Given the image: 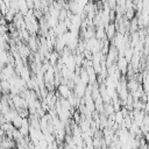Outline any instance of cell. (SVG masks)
Returning a JSON list of instances; mask_svg holds the SVG:
<instances>
[{"label": "cell", "mask_w": 149, "mask_h": 149, "mask_svg": "<svg viewBox=\"0 0 149 149\" xmlns=\"http://www.w3.org/2000/svg\"><path fill=\"white\" fill-rule=\"evenodd\" d=\"M1 17H2V14H1V13H0V19H1Z\"/></svg>", "instance_id": "4"}, {"label": "cell", "mask_w": 149, "mask_h": 149, "mask_svg": "<svg viewBox=\"0 0 149 149\" xmlns=\"http://www.w3.org/2000/svg\"><path fill=\"white\" fill-rule=\"evenodd\" d=\"M105 33H106V36H107L108 38L114 37V35H115V24H109V26H107V28H105Z\"/></svg>", "instance_id": "3"}, {"label": "cell", "mask_w": 149, "mask_h": 149, "mask_svg": "<svg viewBox=\"0 0 149 149\" xmlns=\"http://www.w3.org/2000/svg\"><path fill=\"white\" fill-rule=\"evenodd\" d=\"M58 92L61 93V95H62L64 99H68V98L71 95V92H70L68 85H65V84L59 85V87H58Z\"/></svg>", "instance_id": "1"}, {"label": "cell", "mask_w": 149, "mask_h": 149, "mask_svg": "<svg viewBox=\"0 0 149 149\" xmlns=\"http://www.w3.org/2000/svg\"><path fill=\"white\" fill-rule=\"evenodd\" d=\"M118 64H119V66H118L119 70L122 71V72L125 73V72L127 71V69H128V66H127V65H128V62H127V59L125 58V56H120V58H119V63H118Z\"/></svg>", "instance_id": "2"}]
</instances>
